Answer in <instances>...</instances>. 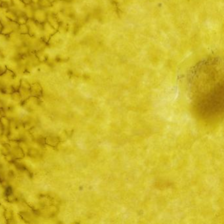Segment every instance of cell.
<instances>
[{
	"instance_id": "ac0fdd59",
	"label": "cell",
	"mask_w": 224,
	"mask_h": 224,
	"mask_svg": "<svg viewBox=\"0 0 224 224\" xmlns=\"http://www.w3.org/2000/svg\"><path fill=\"white\" fill-rule=\"evenodd\" d=\"M49 1H50V2L52 3V4H53V3H55L56 1H57V0H49Z\"/></svg>"
},
{
	"instance_id": "2e32d148",
	"label": "cell",
	"mask_w": 224,
	"mask_h": 224,
	"mask_svg": "<svg viewBox=\"0 0 224 224\" xmlns=\"http://www.w3.org/2000/svg\"><path fill=\"white\" fill-rule=\"evenodd\" d=\"M39 0H31L32 1V4L34 5H38V2H39Z\"/></svg>"
},
{
	"instance_id": "7a4b0ae2",
	"label": "cell",
	"mask_w": 224,
	"mask_h": 224,
	"mask_svg": "<svg viewBox=\"0 0 224 224\" xmlns=\"http://www.w3.org/2000/svg\"><path fill=\"white\" fill-rule=\"evenodd\" d=\"M57 30L49 24L48 22H45L42 24V39L45 43H48L51 36L55 34Z\"/></svg>"
},
{
	"instance_id": "e0dca14e",
	"label": "cell",
	"mask_w": 224,
	"mask_h": 224,
	"mask_svg": "<svg viewBox=\"0 0 224 224\" xmlns=\"http://www.w3.org/2000/svg\"><path fill=\"white\" fill-rule=\"evenodd\" d=\"M2 28H3V24H2V22H1V21H0V34H1V32Z\"/></svg>"
},
{
	"instance_id": "30bf717a",
	"label": "cell",
	"mask_w": 224,
	"mask_h": 224,
	"mask_svg": "<svg viewBox=\"0 0 224 224\" xmlns=\"http://www.w3.org/2000/svg\"><path fill=\"white\" fill-rule=\"evenodd\" d=\"M38 5L39 7L44 9H49L52 7V3L49 0H39Z\"/></svg>"
},
{
	"instance_id": "277c9868",
	"label": "cell",
	"mask_w": 224,
	"mask_h": 224,
	"mask_svg": "<svg viewBox=\"0 0 224 224\" xmlns=\"http://www.w3.org/2000/svg\"><path fill=\"white\" fill-rule=\"evenodd\" d=\"M19 25L16 24V22L9 21L6 24L3 25V28L1 34L5 35L7 36H9L13 32L16 31Z\"/></svg>"
},
{
	"instance_id": "3957f363",
	"label": "cell",
	"mask_w": 224,
	"mask_h": 224,
	"mask_svg": "<svg viewBox=\"0 0 224 224\" xmlns=\"http://www.w3.org/2000/svg\"><path fill=\"white\" fill-rule=\"evenodd\" d=\"M47 13H48L46 11V9L38 7L34 10L32 19L36 22L39 23V24H43V23L47 21Z\"/></svg>"
},
{
	"instance_id": "8fae6325",
	"label": "cell",
	"mask_w": 224,
	"mask_h": 224,
	"mask_svg": "<svg viewBox=\"0 0 224 224\" xmlns=\"http://www.w3.org/2000/svg\"><path fill=\"white\" fill-rule=\"evenodd\" d=\"M16 32H17L19 34H20L21 35L28 34V25L26 24L19 25L18 28H17V30H16Z\"/></svg>"
},
{
	"instance_id": "5bb4252c",
	"label": "cell",
	"mask_w": 224,
	"mask_h": 224,
	"mask_svg": "<svg viewBox=\"0 0 224 224\" xmlns=\"http://www.w3.org/2000/svg\"><path fill=\"white\" fill-rule=\"evenodd\" d=\"M6 70H7L6 65L2 64L0 62V76H2L3 74H4Z\"/></svg>"
},
{
	"instance_id": "9a60e30c",
	"label": "cell",
	"mask_w": 224,
	"mask_h": 224,
	"mask_svg": "<svg viewBox=\"0 0 224 224\" xmlns=\"http://www.w3.org/2000/svg\"><path fill=\"white\" fill-rule=\"evenodd\" d=\"M22 1L24 2V4L26 5H30V4H32V1L31 0H22Z\"/></svg>"
},
{
	"instance_id": "4fadbf2b",
	"label": "cell",
	"mask_w": 224,
	"mask_h": 224,
	"mask_svg": "<svg viewBox=\"0 0 224 224\" xmlns=\"http://www.w3.org/2000/svg\"><path fill=\"white\" fill-rule=\"evenodd\" d=\"M20 88L26 89V90H30V86L31 85L28 83V82L26 81V80H21V83H20Z\"/></svg>"
},
{
	"instance_id": "8992f818",
	"label": "cell",
	"mask_w": 224,
	"mask_h": 224,
	"mask_svg": "<svg viewBox=\"0 0 224 224\" xmlns=\"http://www.w3.org/2000/svg\"><path fill=\"white\" fill-rule=\"evenodd\" d=\"M5 16L7 19L9 21L12 22H16L17 19V15L15 11H13L11 9H7L5 13Z\"/></svg>"
},
{
	"instance_id": "d6986e66",
	"label": "cell",
	"mask_w": 224,
	"mask_h": 224,
	"mask_svg": "<svg viewBox=\"0 0 224 224\" xmlns=\"http://www.w3.org/2000/svg\"><path fill=\"white\" fill-rule=\"evenodd\" d=\"M60 1H69V0H60Z\"/></svg>"
},
{
	"instance_id": "7c38bea8",
	"label": "cell",
	"mask_w": 224,
	"mask_h": 224,
	"mask_svg": "<svg viewBox=\"0 0 224 224\" xmlns=\"http://www.w3.org/2000/svg\"><path fill=\"white\" fill-rule=\"evenodd\" d=\"M36 56L39 61H45L46 60V56L42 50H39L36 53Z\"/></svg>"
},
{
	"instance_id": "52a82bcc",
	"label": "cell",
	"mask_w": 224,
	"mask_h": 224,
	"mask_svg": "<svg viewBox=\"0 0 224 224\" xmlns=\"http://www.w3.org/2000/svg\"><path fill=\"white\" fill-rule=\"evenodd\" d=\"M34 10H35V8L33 7L32 4L26 5L25 6L24 10H23V12H24V15L27 16V18L28 19H32L33 15H34Z\"/></svg>"
},
{
	"instance_id": "9c48e42d",
	"label": "cell",
	"mask_w": 224,
	"mask_h": 224,
	"mask_svg": "<svg viewBox=\"0 0 224 224\" xmlns=\"http://www.w3.org/2000/svg\"><path fill=\"white\" fill-rule=\"evenodd\" d=\"M17 19H16V24H17L18 25H21V24H26L27 23V21L28 19L27 18V16H26L25 15L24 12L21 13V14H19L17 15Z\"/></svg>"
},
{
	"instance_id": "6da1fadb",
	"label": "cell",
	"mask_w": 224,
	"mask_h": 224,
	"mask_svg": "<svg viewBox=\"0 0 224 224\" xmlns=\"http://www.w3.org/2000/svg\"><path fill=\"white\" fill-rule=\"evenodd\" d=\"M192 75L191 93L199 116L205 120L218 118L223 113V85L222 68L218 64H204Z\"/></svg>"
},
{
	"instance_id": "5b68a950",
	"label": "cell",
	"mask_w": 224,
	"mask_h": 224,
	"mask_svg": "<svg viewBox=\"0 0 224 224\" xmlns=\"http://www.w3.org/2000/svg\"><path fill=\"white\" fill-rule=\"evenodd\" d=\"M47 22L53 26L56 30H58L59 28V26L61 24V22L59 21V18L54 13L47 12Z\"/></svg>"
},
{
	"instance_id": "ba28073f",
	"label": "cell",
	"mask_w": 224,
	"mask_h": 224,
	"mask_svg": "<svg viewBox=\"0 0 224 224\" xmlns=\"http://www.w3.org/2000/svg\"><path fill=\"white\" fill-rule=\"evenodd\" d=\"M30 93L34 95H39L42 93V87L38 83H35L31 85L30 86Z\"/></svg>"
}]
</instances>
